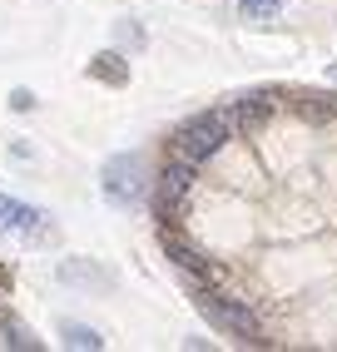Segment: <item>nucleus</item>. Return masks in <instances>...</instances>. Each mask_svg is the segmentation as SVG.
I'll return each instance as SVG.
<instances>
[{"label":"nucleus","mask_w":337,"mask_h":352,"mask_svg":"<svg viewBox=\"0 0 337 352\" xmlns=\"http://www.w3.org/2000/svg\"><path fill=\"white\" fill-rule=\"evenodd\" d=\"M243 20H253V25H263V20H278V10H283V0H243Z\"/></svg>","instance_id":"nucleus-10"},{"label":"nucleus","mask_w":337,"mask_h":352,"mask_svg":"<svg viewBox=\"0 0 337 352\" xmlns=\"http://www.w3.org/2000/svg\"><path fill=\"white\" fill-rule=\"evenodd\" d=\"M10 109H15V114L35 109V95H30V89H10Z\"/></svg>","instance_id":"nucleus-12"},{"label":"nucleus","mask_w":337,"mask_h":352,"mask_svg":"<svg viewBox=\"0 0 337 352\" xmlns=\"http://www.w3.org/2000/svg\"><path fill=\"white\" fill-rule=\"evenodd\" d=\"M228 134H233V114L228 109H208V114H194V120L174 134V149L188 164H204V159H213L228 144Z\"/></svg>","instance_id":"nucleus-1"},{"label":"nucleus","mask_w":337,"mask_h":352,"mask_svg":"<svg viewBox=\"0 0 337 352\" xmlns=\"http://www.w3.org/2000/svg\"><path fill=\"white\" fill-rule=\"evenodd\" d=\"M60 338H65V347H80V352H100L105 347V338L94 333V327H85V322H65Z\"/></svg>","instance_id":"nucleus-7"},{"label":"nucleus","mask_w":337,"mask_h":352,"mask_svg":"<svg viewBox=\"0 0 337 352\" xmlns=\"http://www.w3.org/2000/svg\"><path fill=\"white\" fill-rule=\"evenodd\" d=\"M60 278L65 283H94V288H109V273H100V268H85V263H60Z\"/></svg>","instance_id":"nucleus-9"},{"label":"nucleus","mask_w":337,"mask_h":352,"mask_svg":"<svg viewBox=\"0 0 337 352\" xmlns=\"http://www.w3.org/2000/svg\"><path fill=\"white\" fill-rule=\"evenodd\" d=\"M45 208H25V204H15L0 194V233H45Z\"/></svg>","instance_id":"nucleus-4"},{"label":"nucleus","mask_w":337,"mask_h":352,"mask_svg":"<svg viewBox=\"0 0 337 352\" xmlns=\"http://www.w3.org/2000/svg\"><path fill=\"white\" fill-rule=\"evenodd\" d=\"M188 184H194V164H188V159L168 164V169L159 174V204H164V208H174V204L188 194Z\"/></svg>","instance_id":"nucleus-5"},{"label":"nucleus","mask_w":337,"mask_h":352,"mask_svg":"<svg viewBox=\"0 0 337 352\" xmlns=\"http://www.w3.org/2000/svg\"><path fill=\"white\" fill-rule=\"evenodd\" d=\"M199 313L213 322V327H224V333H233V338H243V342H258V318L243 308V302H233V298H224V293H199Z\"/></svg>","instance_id":"nucleus-3"},{"label":"nucleus","mask_w":337,"mask_h":352,"mask_svg":"<svg viewBox=\"0 0 337 352\" xmlns=\"http://www.w3.org/2000/svg\"><path fill=\"white\" fill-rule=\"evenodd\" d=\"M164 253L174 258V263H179L184 273H208V263H204V258H199L194 248H188V243H179V239H164Z\"/></svg>","instance_id":"nucleus-8"},{"label":"nucleus","mask_w":337,"mask_h":352,"mask_svg":"<svg viewBox=\"0 0 337 352\" xmlns=\"http://www.w3.org/2000/svg\"><path fill=\"white\" fill-rule=\"evenodd\" d=\"M6 347H15V352L30 347V352H35L40 342H35V333H25V327H6Z\"/></svg>","instance_id":"nucleus-11"},{"label":"nucleus","mask_w":337,"mask_h":352,"mask_svg":"<svg viewBox=\"0 0 337 352\" xmlns=\"http://www.w3.org/2000/svg\"><path fill=\"white\" fill-rule=\"evenodd\" d=\"M0 288H10V273H6V268H0Z\"/></svg>","instance_id":"nucleus-13"},{"label":"nucleus","mask_w":337,"mask_h":352,"mask_svg":"<svg viewBox=\"0 0 337 352\" xmlns=\"http://www.w3.org/2000/svg\"><path fill=\"white\" fill-rule=\"evenodd\" d=\"M89 75H94V80H109V85H124V80H129V65H124V55L105 50V55H94Z\"/></svg>","instance_id":"nucleus-6"},{"label":"nucleus","mask_w":337,"mask_h":352,"mask_svg":"<svg viewBox=\"0 0 337 352\" xmlns=\"http://www.w3.org/2000/svg\"><path fill=\"white\" fill-rule=\"evenodd\" d=\"M327 80H337V65H327Z\"/></svg>","instance_id":"nucleus-14"},{"label":"nucleus","mask_w":337,"mask_h":352,"mask_svg":"<svg viewBox=\"0 0 337 352\" xmlns=\"http://www.w3.org/2000/svg\"><path fill=\"white\" fill-rule=\"evenodd\" d=\"M100 189L114 208H139L144 199H149V174H144V159L139 154H114L105 164V179Z\"/></svg>","instance_id":"nucleus-2"}]
</instances>
